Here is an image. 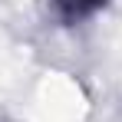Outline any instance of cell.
I'll return each mask as SVG.
<instances>
[{"label":"cell","mask_w":122,"mask_h":122,"mask_svg":"<svg viewBox=\"0 0 122 122\" xmlns=\"http://www.w3.org/2000/svg\"><path fill=\"white\" fill-rule=\"evenodd\" d=\"M69 3H73V7L79 10V7H89V3H96V0H69Z\"/></svg>","instance_id":"obj_1"}]
</instances>
